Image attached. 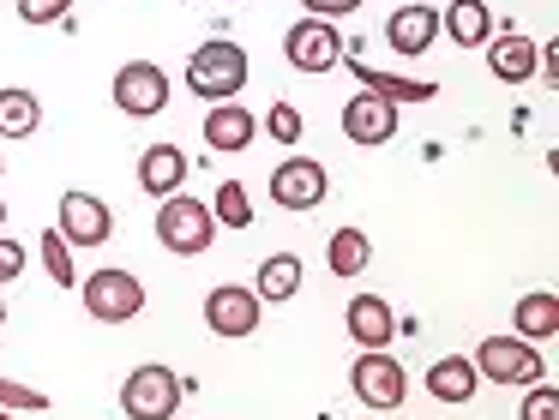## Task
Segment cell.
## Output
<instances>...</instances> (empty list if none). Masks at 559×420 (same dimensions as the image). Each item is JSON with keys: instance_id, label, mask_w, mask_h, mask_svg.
Returning <instances> with one entry per match:
<instances>
[{"instance_id": "cell-18", "label": "cell", "mask_w": 559, "mask_h": 420, "mask_svg": "<svg viewBox=\"0 0 559 420\" xmlns=\"http://www.w3.org/2000/svg\"><path fill=\"white\" fill-rule=\"evenodd\" d=\"M343 324H349V336L361 348H391V336H397V319H391V307L379 295H355L343 307Z\"/></svg>"}, {"instance_id": "cell-6", "label": "cell", "mask_w": 559, "mask_h": 420, "mask_svg": "<svg viewBox=\"0 0 559 420\" xmlns=\"http://www.w3.org/2000/svg\"><path fill=\"white\" fill-rule=\"evenodd\" d=\"M109 96H115V108H121V115H133V120L163 115V108H169V72L151 67V60H127V67L115 72Z\"/></svg>"}, {"instance_id": "cell-16", "label": "cell", "mask_w": 559, "mask_h": 420, "mask_svg": "<svg viewBox=\"0 0 559 420\" xmlns=\"http://www.w3.org/2000/svg\"><path fill=\"white\" fill-rule=\"evenodd\" d=\"M535 43L523 31H499V36H487V67H493V79L499 84H523V79H535Z\"/></svg>"}, {"instance_id": "cell-3", "label": "cell", "mask_w": 559, "mask_h": 420, "mask_svg": "<svg viewBox=\"0 0 559 420\" xmlns=\"http://www.w3.org/2000/svg\"><path fill=\"white\" fill-rule=\"evenodd\" d=\"M181 396H187L181 372L163 367V360H145V367H133V372H127V384H121L127 420H175V415H181Z\"/></svg>"}, {"instance_id": "cell-32", "label": "cell", "mask_w": 559, "mask_h": 420, "mask_svg": "<svg viewBox=\"0 0 559 420\" xmlns=\"http://www.w3.org/2000/svg\"><path fill=\"white\" fill-rule=\"evenodd\" d=\"M307 19H349V12H361V0H301Z\"/></svg>"}, {"instance_id": "cell-29", "label": "cell", "mask_w": 559, "mask_h": 420, "mask_svg": "<svg viewBox=\"0 0 559 420\" xmlns=\"http://www.w3.org/2000/svg\"><path fill=\"white\" fill-rule=\"evenodd\" d=\"M301 127H307V120H301V108H295V103H277V108H271V120H265V132L277 144H295V139H301Z\"/></svg>"}, {"instance_id": "cell-20", "label": "cell", "mask_w": 559, "mask_h": 420, "mask_svg": "<svg viewBox=\"0 0 559 420\" xmlns=\"http://www.w3.org/2000/svg\"><path fill=\"white\" fill-rule=\"evenodd\" d=\"M439 24H445V36L457 48H487V36H493L487 0H451V12H439Z\"/></svg>"}, {"instance_id": "cell-21", "label": "cell", "mask_w": 559, "mask_h": 420, "mask_svg": "<svg viewBox=\"0 0 559 420\" xmlns=\"http://www.w3.org/2000/svg\"><path fill=\"white\" fill-rule=\"evenodd\" d=\"M475 367L469 355H439L433 367H427V391H433V403H469L475 396Z\"/></svg>"}, {"instance_id": "cell-19", "label": "cell", "mask_w": 559, "mask_h": 420, "mask_svg": "<svg viewBox=\"0 0 559 420\" xmlns=\"http://www.w3.org/2000/svg\"><path fill=\"white\" fill-rule=\"evenodd\" d=\"M253 295H259V307L295 300L301 295V259H295V252H271V259L259 264V276H253Z\"/></svg>"}, {"instance_id": "cell-13", "label": "cell", "mask_w": 559, "mask_h": 420, "mask_svg": "<svg viewBox=\"0 0 559 420\" xmlns=\"http://www.w3.org/2000/svg\"><path fill=\"white\" fill-rule=\"evenodd\" d=\"M205 151H217V156H235V151H247V144L259 139V120L247 115L241 103H211V115H205Z\"/></svg>"}, {"instance_id": "cell-36", "label": "cell", "mask_w": 559, "mask_h": 420, "mask_svg": "<svg viewBox=\"0 0 559 420\" xmlns=\"http://www.w3.org/2000/svg\"><path fill=\"white\" fill-rule=\"evenodd\" d=\"M0 175H7V163H0Z\"/></svg>"}, {"instance_id": "cell-1", "label": "cell", "mask_w": 559, "mask_h": 420, "mask_svg": "<svg viewBox=\"0 0 559 420\" xmlns=\"http://www.w3.org/2000/svg\"><path fill=\"white\" fill-rule=\"evenodd\" d=\"M247 72H253L247 48L229 43V36H211V43H199L193 60H187V91H193L199 103H235V96L247 91Z\"/></svg>"}, {"instance_id": "cell-27", "label": "cell", "mask_w": 559, "mask_h": 420, "mask_svg": "<svg viewBox=\"0 0 559 420\" xmlns=\"http://www.w3.org/2000/svg\"><path fill=\"white\" fill-rule=\"evenodd\" d=\"M518 420H559V391H554V384L535 379L530 396H523V408H518Z\"/></svg>"}, {"instance_id": "cell-33", "label": "cell", "mask_w": 559, "mask_h": 420, "mask_svg": "<svg viewBox=\"0 0 559 420\" xmlns=\"http://www.w3.org/2000/svg\"><path fill=\"white\" fill-rule=\"evenodd\" d=\"M0 228H7V199H0Z\"/></svg>"}, {"instance_id": "cell-31", "label": "cell", "mask_w": 559, "mask_h": 420, "mask_svg": "<svg viewBox=\"0 0 559 420\" xmlns=\"http://www.w3.org/2000/svg\"><path fill=\"white\" fill-rule=\"evenodd\" d=\"M19 271H25V247L13 235H0V283H19Z\"/></svg>"}, {"instance_id": "cell-35", "label": "cell", "mask_w": 559, "mask_h": 420, "mask_svg": "<svg viewBox=\"0 0 559 420\" xmlns=\"http://www.w3.org/2000/svg\"><path fill=\"white\" fill-rule=\"evenodd\" d=\"M0 420H13V415H7V408H0Z\"/></svg>"}, {"instance_id": "cell-26", "label": "cell", "mask_w": 559, "mask_h": 420, "mask_svg": "<svg viewBox=\"0 0 559 420\" xmlns=\"http://www.w3.org/2000/svg\"><path fill=\"white\" fill-rule=\"evenodd\" d=\"M43 271L55 276V288H79V264H73V247H67L61 228H43Z\"/></svg>"}, {"instance_id": "cell-17", "label": "cell", "mask_w": 559, "mask_h": 420, "mask_svg": "<svg viewBox=\"0 0 559 420\" xmlns=\"http://www.w3.org/2000/svg\"><path fill=\"white\" fill-rule=\"evenodd\" d=\"M187 156H181V144H151L145 156H139V187L151 192V199H169V192H181L187 187Z\"/></svg>"}, {"instance_id": "cell-9", "label": "cell", "mask_w": 559, "mask_h": 420, "mask_svg": "<svg viewBox=\"0 0 559 420\" xmlns=\"http://www.w3.org/2000/svg\"><path fill=\"white\" fill-rule=\"evenodd\" d=\"M259 319H265V307H259V295L241 283H217L205 295V331L211 336H229V343L235 336H253Z\"/></svg>"}, {"instance_id": "cell-5", "label": "cell", "mask_w": 559, "mask_h": 420, "mask_svg": "<svg viewBox=\"0 0 559 420\" xmlns=\"http://www.w3.org/2000/svg\"><path fill=\"white\" fill-rule=\"evenodd\" d=\"M469 367H475V379H487V384L547 379V355H535V343H523V336H487V343L469 355Z\"/></svg>"}, {"instance_id": "cell-2", "label": "cell", "mask_w": 559, "mask_h": 420, "mask_svg": "<svg viewBox=\"0 0 559 420\" xmlns=\"http://www.w3.org/2000/svg\"><path fill=\"white\" fill-rule=\"evenodd\" d=\"M157 240L175 259H199V252H211V240H217V216H211L205 199L169 192V199L157 204Z\"/></svg>"}, {"instance_id": "cell-12", "label": "cell", "mask_w": 559, "mask_h": 420, "mask_svg": "<svg viewBox=\"0 0 559 420\" xmlns=\"http://www.w3.org/2000/svg\"><path fill=\"white\" fill-rule=\"evenodd\" d=\"M343 139L349 144H391L397 139V108L385 103V96H373V91H361V96H349L343 103Z\"/></svg>"}, {"instance_id": "cell-24", "label": "cell", "mask_w": 559, "mask_h": 420, "mask_svg": "<svg viewBox=\"0 0 559 420\" xmlns=\"http://www.w3.org/2000/svg\"><path fill=\"white\" fill-rule=\"evenodd\" d=\"M325 264H331V276H361L367 264H373V240H367L361 228H337L331 247H325Z\"/></svg>"}, {"instance_id": "cell-7", "label": "cell", "mask_w": 559, "mask_h": 420, "mask_svg": "<svg viewBox=\"0 0 559 420\" xmlns=\"http://www.w3.org/2000/svg\"><path fill=\"white\" fill-rule=\"evenodd\" d=\"M55 228L67 235V247H103V240L115 235V211L97 199V192H61V204H55Z\"/></svg>"}, {"instance_id": "cell-8", "label": "cell", "mask_w": 559, "mask_h": 420, "mask_svg": "<svg viewBox=\"0 0 559 420\" xmlns=\"http://www.w3.org/2000/svg\"><path fill=\"white\" fill-rule=\"evenodd\" d=\"M349 384L367 408H403V396H409V372H403L397 355H385V348H367V355L355 360Z\"/></svg>"}, {"instance_id": "cell-15", "label": "cell", "mask_w": 559, "mask_h": 420, "mask_svg": "<svg viewBox=\"0 0 559 420\" xmlns=\"http://www.w3.org/2000/svg\"><path fill=\"white\" fill-rule=\"evenodd\" d=\"M433 36H439V12L433 7H397V12H391V24H385L391 55H403V60L427 55V48H433Z\"/></svg>"}, {"instance_id": "cell-22", "label": "cell", "mask_w": 559, "mask_h": 420, "mask_svg": "<svg viewBox=\"0 0 559 420\" xmlns=\"http://www.w3.org/2000/svg\"><path fill=\"white\" fill-rule=\"evenodd\" d=\"M37 127H43L37 91H19V84H7V91H0V139H31Z\"/></svg>"}, {"instance_id": "cell-34", "label": "cell", "mask_w": 559, "mask_h": 420, "mask_svg": "<svg viewBox=\"0 0 559 420\" xmlns=\"http://www.w3.org/2000/svg\"><path fill=\"white\" fill-rule=\"evenodd\" d=\"M0 324H7V300H0Z\"/></svg>"}, {"instance_id": "cell-30", "label": "cell", "mask_w": 559, "mask_h": 420, "mask_svg": "<svg viewBox=\"0 0 559 420\" xmlns=\"http://www.w3.org/2000/svg\"><path fill=\"white\" fill-rule=\"evenodd\" d=\"M67 12H73V0H19V19L25 24H55Z\"/></svg>"}, {"instance_id": "cell-25", "label": "cell", "mask_w": 559, "mask_h": 420, "mask_svg": "<svg viewBox=\"0 0 559 420\" xmlns=\"http://www.w3.org/2000/svg\"><path fill=\"white\" fill-rule=\"evenodd\" d=\"M211 216H217V228H253V192L241 187V180H223L217 199H211Z\"/></svg>"}, {"instance_id": "cell-14", "label": "cell", "mask_w": 559, "mask_h": 420, "mask_svg": "<svg viewBox=\"0 0 559 420\" xmlns=\"http://www.w3.org/2000/svg\"><path fill=\"white\" fill-rule=\"evenodd\" d=\"M355 79H361V91H373V96H385L391 108H415V103H433L439 96V84L433 79H409V72H385V67H361L355 60Z\"/></svg>"}, {"instance_id": "cell-11", "label": "cell", "mask_w": 559, "mask_h": 420, "mask_svg": "<svg viewBox=\"0 0 559 420\" xmlns=\"http://www.w3.org/2000/svg\"><path fill=\"white\" fill-rule=\"evenodd\" d=\"M325 192H331V175L313 156H289V163L271 168V199L283 211H313V204H325Z\"/></svg>"}, {"instance_id": "cell-10", "label": "cell", "mask_w": 559, "mask_h": 420, "mask_svg": "<svg viewBox=\"0 0 559 420\" xmlns=\"http://www.w3.org/2000/svg\"><path fill=\"white\" fill-rule=\"evenodd\" d=\"M283 55L295 72H331L343 60V36L331 19H295V31L283 36Z\"/></svg>"}, {"instance_id": "cell-28", "label": "cell", "mask_w": 559, "mask_h": 420, "mask_svg": "<svg viewBox=\"0 0 559 420\" xmlns=\"http://www.w3.org/2000/svg\"><path fill=\"white\" fill-rule=\"evenodd\" d=\"M0 408H7V415L31 408V415H37V408H49V396H43L37 384H13V379H0Z\"/></svg>"}, {"instance_id": "cell-23", "label": "cell", "mask_w": 559, "mask_h": 420, "mask_svg": "<svg viewBox=\"0 0 559 420\" xmlns=\"http://www.w3.org/2000/svg\"><path fill=\"white\" fill-rule=\"evenodd\" d=\"M518 336H523V343H554V336H559V300L547 295V288L518 300Z\"/></svg>"}, {"instance_id": "cell-4", "label": "cell", "mask_w": 559, "mask_h": 420, "mask_svg": "<svg viewBox=\"0 0 559 420\" xmlns=\"http://www.w3.org/2000/svg\"><path fill=\"white\" fill-rule=\"evenodd\" d=\"M79 300H85V312L97 324H127V319H139V307H145V283H139L133 271L103 264V271L79 276Z\"/></svg>"}]
</instances>
